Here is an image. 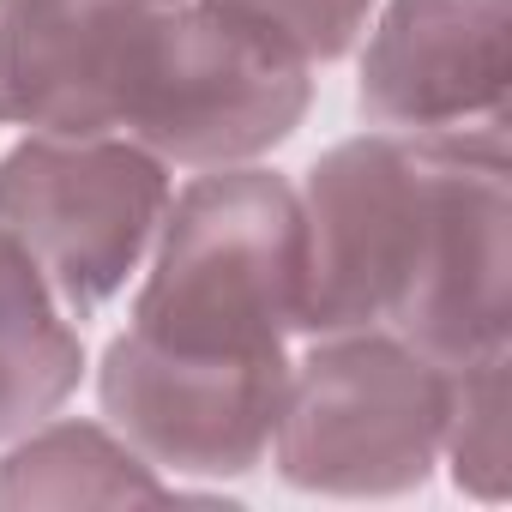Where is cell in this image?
<instances>
[{
	"instance_id": "1",
	"label": "cell",
	"mask_w": 512,
	"mask_h": 512,
	"mask_svg": "<svg viewBox=\"0 0 512 512\" xmlns=\"http://www.w3.org/2000/svg\"><path fill=\"white\" fill-rule=\"evenodd\" d=\"M302 338L386 332L440 368L506 350L512 151L506 127L338 139L308 181Z\"/></svg>"
},
{
	"instance_id": "2",
	"label": "cell",
	"mask_w": 512,
	"mask_h": 512,
	"mask_svg": "<svg viewBox=\"0 0 512 512\" xmlns=\"http://www.w3.org/2000/svg\"><path fill=\"white\" fill-rule=\"evenodd\" d=\"M145 284L127 314V344L199 374H284L302 338L308 235L302 199L260 163L199 169L169 193L145 253Z\"/></svg>"
},
{
	"instance_id": "3",
	"label": "cell",
	"mask_w": 512,
	"mask_h": 512,
	"mask_svg": "<svg viewBox=\"0 0 512 512\" xmlns=\"http://www.w3.org/2000/svg\"><path fill=\"white\" fill-rule=\"evenodd\" d=\"M314 103V67L211 0H133L115 43L109 133L169 169H229L284 145Z\"/></svg>"
},
{
	"instance_id": "4",
	"label": "cell",
	"mask_w": 512,
	"mask_h": 512,
	"mask_svg": "<svg viewBox=\"0 0 512 512\" xmlns=\"http://www.w3.org/2000/svg\"><path fill=\"white\" fill-rule=\"evenodd\" d=\"M452 368L386 332H320L290 356L272 464L302 494L392 500L416 494L446 440Z\"/></svg>"
},
{
	"instance_id": "5",
	"label": "cell",
	"mask_w": 512,
	"mask_h": 512,
	"mask_svg": "<svg viewBox=\"0 0 512 512\" xmlns=\"http://www.w3.org/2000/svg\"><path fill=\"white\" fill-rule=\"evenodd\" d=\"M169 163L121 133H31L0 157V229L73 320L103 314L169 211Z\"/></svg>"
},
{
	"instance_id": "6",
	"label": "cell",
	"mask_w": 512,
	"mask_h": 512,
	"mask_svg": "<svg viewBox=\"0 0 512 512\" xmlns=\"http://www.w3.org/2000/svg\"><path fill=\"white\" fill-rule=\"evenodd\" d=\"M506 0H386L362 31L356 109L392 133L506 127Z\"/></svg>"
},
{
	"instance_id": "7",
	"label": "cell",
	"mask_w": 512,
	"mask_h": 512,
	"mask_svg": "<svg viewBox=\"0 0 512 512\" xmlns=\"http://www.w3.org/2000/svg\"><path fill=\"white\" fill-rule=\"evenodd\" d=\"M284 374H199L139 356L121 332L103 350L97 398L103 422L151 464L175 476H247L272 452Z\"/></svg>"
},
{
	"instance_id": "8",
	"label": "cell",
	"mask_w": 512,
	"mask_h": 512,
	"mask_svg": "<svg viewBox=\"0 0 512 512\" xmlns=\"http://www.w3.org/2000/svg\"><path fill=\"white\" fill-rule=\"evenodd\" d=\"M85 380L79 320L61 308L31 253L0 229V440L49 422Z\"/></svg>"
},
{
	"instance_id": "9",
	"label": "cell",
	"mask_w": 512,
	"mask_h": 512,
	"mask_svg": "<svg viewBox=\"0 0 512 512\" xmlns=\"http://www.w3.org/2000/svg\"><path fill=\"white\" fill-rule=\"evenodd\" d=\"M109 422H37L0 458V512L25 506H127V500H175Z\"/></svg>"
},
{
	"instance_id": "10",
	"label": "cell",
	"mask_w": 512,
	"mask_h": 512,
	"mask_svg": "<svg viewBox=\"0 0 512 512\" xmlns=\"http://www.w3.org/2000/svg\"><path fill=\"white\" fill-rule=\"evenodd\" d=\"M440 464L476 500H506V350L452 368Z\"/></svg>"
},
{
	"instance_id": "11",
	"label": "cell",
	"mask_w": 512,
	"mask_h": 512,
	"mask_svg": "<svg viewBox=\"0 0 512 512\" xmlns=\"http://www.w3.org/2000/svg\"><path fill=\"white\" fill-rule=\"evenodd\" d=\"M211 7L247 19L253 31L278 37L290 55H302L308 67H326V61H344L380 0H211Z\"/></svg>"
}]
</instances>
